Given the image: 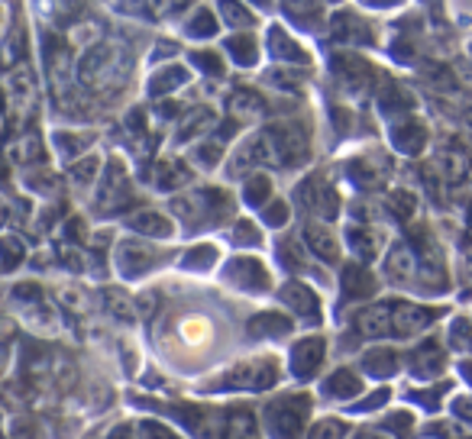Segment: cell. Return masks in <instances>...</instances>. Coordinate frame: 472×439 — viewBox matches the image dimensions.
I'll return each mask as SVG.
<instances>
[{"label":"cell","instance_id":"1","mask_svg":"<svg viewBox=\"0 0 472 439\" xmlns=\"http://www.w3.org/2000/svg\"><path fill=\"white\" fill-rule=\"evenodd\" d=\"M182 336L188 339L191 346H201V343H208L210 339V323L204 317H188L182 323Z\"/></svg>","mask_w":472,"mask_h":439},{"label":"cell","instance_id":"2","mask_svg":"<svg viewBox=\"0 0 472 439\" xmlns=\"http://www.w3.org/2000/svg\"><path fill=\"white\" fill-rule=\"evenodd\" d=\"M427 320H430L427 310H418V307H398V313H395V323L402 329H418V327H424Z\"/></svg>","mask_w":472,"mask_h":439}]
</instances>
